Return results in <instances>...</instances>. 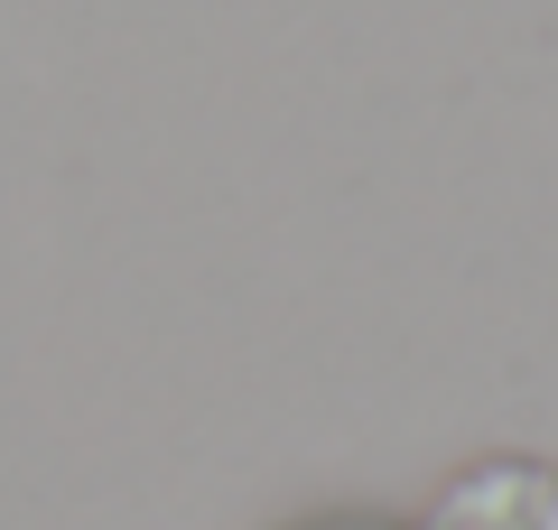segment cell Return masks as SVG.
Returning <instances> with one entry per match:
<instances>
[{
    "mask_svg": "<svg viewBox=\"0 0 558 530\" xmlns=\"http://www.w3.org/2000/svg\"><path fill=\"white\" fill-rule=\"evenodd\" d=\"M326 530H381V521H326Z\"/></svg>",
    "mask_w": 558,
    "mask_h": 530,
    "instance_id": "2",
    "label": "cell"
},
{
    "mask_svg": "<svg viewBox=\"0 0 558 530\" xmlns=\"http://www.w3.org/2000/svg\"><path fill=\"white\" fill-rule=\"evenodd\" d=\"M418 530H558V466L484 456V466H465L438 503L418 511Z\"/></svg>",
    "mask_w": 558,
    "mask_h": 530,
    "instance_id": "1",
    "label": "cell"
}]
</instances>
